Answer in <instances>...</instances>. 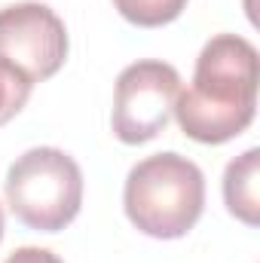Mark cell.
<instances>
[{
  "mask_svg": "<svg viewBox=\"0 0 260 263\" xmlns=\"http://www.w3.org/2000/svg\"><path fill=\"white\" fill-rule=\"evenodd\" d=\"M254 110L257 49L239 34L211 37L196 59L193 86L178 92V126L199 144H224L251 126Z\"/></svg>",
  "mask_w": 260,
  "mask_h": 263,
  "instance_id": "obj_1",
  "label": "cell"
},
{
  "mask_svg": "<svg viewBox=\"0 0 260 263\" xmlns=\"http://www.w3.org/2000/svg\"><path fill=\"white\" fill-rule=\"evenodd\" d=\"M123 205L141 233L153 239H181L202 217L205 178L187 156L156 153L129 172Z\"/></svg>",
  "mask_w": 260,
  "mask_h": 263,
  "instance_id": "obj_2",
  "label": "cell"
},
{
  "mask_svg": "<svg viewBox=\"0 0 260 263\" xmlns=\"http://www.w3.org/2000/svg\"><path fill=\"white\" fill-rule=\"evenodd\" d=\"M9 211L31 230L59 233L80 214L83 175L73 156L55 147H34L6 172Z\"/></svg>",
  "mask_w": 260,
  "mask_h": 263,
  "instance_id": "obj_3",
  "label": "cell"
},
{
  "mask_svg": "<svg viewBox=\"0 0 260 263\" xmlns=\"http://www.w3.org/2000/svg\"><path fill=\"white\" fill-rule=\"evenodd\" d=\"M181 92L178 70L165 62L129 65L114 92V135L123 144H144L165 132Z\"/></svg>",
  "mask_w": 260,
  "mask_h": 263,
  "instance_id": "obj_4",
  "label": "cell"
},
{
  "mask_svg": "<svg viewBox=\"0 0 260 263\" xmlns=\"http://www.w3.org/2000/svg\"><path fill=\"white\" fill-rule=\"evenodd\" d=\"M0 59L18 67L31 83L49 80L67 59L65 22L43 3L0 9Z\"/></svg>",
  "mask_w": 260,
  "mask_h": 263,
  "instance_id": "obj_5",
  "label": "cell"
},
{
  "mask_svg": "<svg viewBox=\"0 0 260 263\" xmlns=\"http://www.w3.org/2000/svg\"><path fill=\"white\" fill-rule=\"evenodd\" d=\"M257 178H260V150L251 147L239 159L227 165L224 175V199L227 208L245 220L248 227H257L260 220V199H257Z\"/></svg>",
  "mask_w": 260,
  "mask_h": 263,
  "instance_id": "obj_6",
  "label": "cell"
},
{
  "mask_svg": "<svg viewBox=\"0 0 260 263\" xmlns=\"http://www.w3.org/2000/svg\"><path fill=\"white\" fill-rule=\"evenodd\" d=\"M114 6L126 22L138 28H159L175 22L184 12L187 0H114Z\"/></svg>",
  "mask_w": 260,
  "mask_h": 263,
  "instance_id": "obj_7",
  "label": "cell"
},
{
  "mask_svg": "<svg viewBox=\"0 0 260 263\" xmlns=\"http://www.w3.org/2000/svg\"><path fill=\"white\" fill-rule=\"evenodd\" d=\"M31 89H34V83H31L18 67H12L9 62L0 59V126L9 123V120L28 104Z\"/></svg>",
  "mask_w": 260,
  "mask_h": 263,
  "instance_id": "obj_8",
  "label": "cell"
},
{
  "mask_svg": "<svg viewBox=\"0 0 260 263\" xmlns=\"http://www.w3.org/2000/svg\"><path fill=\"white\" fill-rule=\"evenodd\" d=\"M6 263H62L52 251H46V248H18V251H12Z\"/></svg>",
  "mask_w": 260,
  "mask_h": 263,
  "instance_id": "obj_9",
  "label": "cell"
},
{
  "mask_svg": "<svg viewBox=\"0 0 260 263\" xmlns=\"http://www.w3.org/2000/svg\"><path fill=\"white\" fill-rule=\"evenodd\" d=\"M0 239H3V208H0Z\"/></svg>",
  "mask_w": 260,
  "mask_h": 263,
  "instance_id": "obj_10",
  "label": "cell"
}]
</instances>
